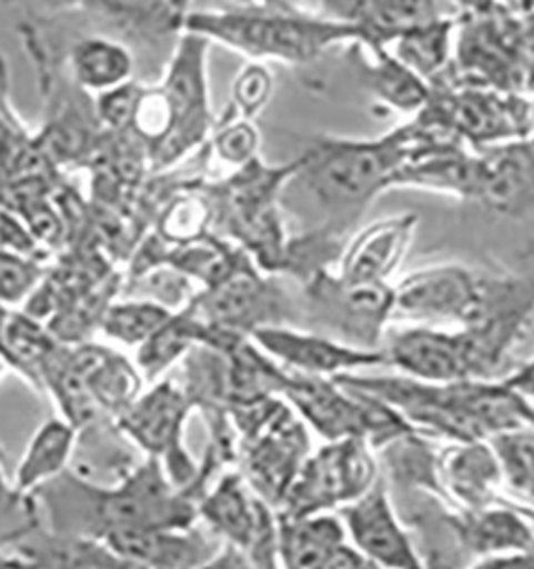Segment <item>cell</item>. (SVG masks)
Listing matches in <instances>:
<instances>
[{
	"label": "cell",
	"instance_id": "6da1fadb",
	"mask_svg": "<svg viewBox=\"0 0 534 569\" xmlns=\"http://www.w3.org/2000/svg\"><path fill=\"white\" fill-rule=\"evenodd\" d=\"M411 120L381 138H316L302 152V166L289 180L302 187L314 210L321 212V229L334 238L357 226L370 203L392 189L395 171L411 148Z\"/></svg>",
	"mask_w": 534,
	"mask_h": 569
},
{
	"label": "cell",
	"instance_id": "7a4b0ae2",
	"mask_svg": "<svg viewBox=\"0 0 534 569\" xmlns=\"http://www.w3.org/2000/svg\"><path fill=\"white\" fill-rule=\"evenodd\" d=\"M54 485L80 499L85 513L69 536L101 538L113 529H191L195 503L169 480L159 458L148 456L115 486H94L80 476L62 473Z\"/></svg>",
	"mask_w": 534,
	"mask_h": 569
},
{
	"label": "cell",
	"instance_id": "3957f363",
	"mask_svg": "<svg viewBox=\"0 0 534 569\" xmlns=\"http://www.w3.org/2000/svg\"><path fill=\"white\" fill-rule=\"evenodd\" d=\"M189 27L246 57L286 64H310L334 46L362 41L357 30L309 13L304 7L276 9L261 4L225 13H199L189 20Z\"/></svg>",
	"mask_w": 534,
	"mask_h": 569
},
{
	"label": "cell",
	"instance_id": "277c9868",
	"mask_svg": "<svg viewBox=\"0 0 534 569\" xmlns=\"http://www.w3.org/2000/svg\"><path fill=\"white\" fill-rule=\"evenodd\" d=\"M427 88V101L413 118L475 150L522 140L534 131V101L522 92L471 84L457 78L453 64Z\"/></svg>",
	"mask_w": 534,
	"mask_h": 569
},
{
	"label": "cell",
	"instance_id": "5b68a950",
	"mask_svg": "<svg viewBox=\"0 0 534 569\" xmlns=\"http://www.w3.org/2000/svg\"><path fill=\"white\" fill-rule=\"evenodd\" d=\"M528 32L524 13L501 0L455 16L453 71L471 84L524 94Z\"/></svg>",
	"mask_w": 534,
	"mask_h": 569
},
{
	"label": "cell",
	"instance_id": "8992f818",
	"mask_svg": "<svg viewBox=\"0 0 534 569\" xmlns=\"http://www.w3.org/2000/svg\"><path fill=\"white\" fill-rule=\"evenodd\" d=\"M300 166L302 154L282 166L254 157L226 184V226L265 272H286L291 236L282 219V193Z\"/></svg>",
	"mask_w": 534,
	"mask_h": 569
},
{
	"label": "cell",
	"instance_id": "52a82bcc",
	"mask_svg": "<svg viewBox=\"0 0 534 569\" xmlns=\"http://www.w3.org/2000/svg\"><path fill=\"white\" fill-rule=\"evenodd\" d=\"M501 289L503 279L481 277L464 266H430L395 284L394 317L475 326L496 311Z\"/></svg>",
	"mask_w": 534,
	"mask_h": 569
},
{
	"label": "cell",
	"instance_id": "ba28073f",
	"mask_svg": "<svg viewBox=\"0 0 534 569\" xmlns=\"http://www.w3.org/2000/svg\"><path fill=\"white\" fill-rule=\"evenodd\" d=\"M191 397L171 381H159L152 390L140 395L135 402L115 420L118 428L152 458H159L169 480L180 490L198 476V467L184 450V422L193 407Z\"/></svg>",
	"mask_w": 534,
	"mask_h": 569
},
{
	"label": "cell",
	"instance_id": "9c48e42d",
	"mask_svg": "<svg viewBox=\"0 0 534 569\" xmlns=\"http://www.w3.org/2000/svg\"><path fill=\"white\" fill-rule=\"evenodd\" d=\"M413 138L392 189H423L457 200L477 198V150L447 133L411 120Z\"/></svg>",
	"mask_w": 534,
	"mask_h": 569
},
{
	"label": "cell",
	"instance_id": "30bf717a",
	"mask_svg": "<svg viewBox=\"0 0 534 569\" xmlns=\"http://www.w3.org/2000/svg\"><path fill=\"white\" fill-rule=\"evenodd\" d=\"M195 307L203 311V323L238 335L282 326L291 309L281 287L263 279L244 253L223 279L210 284Z\"/></svg>",
	"mask_w": 534,
	"mask_h": 569
},
{
	"label": "cell",
	"instance_id": "8fae6325",
	"mask_svg": "<svg viewBox=\"0 0 534 569\" xmlns=\"http://www.w3.org/2000/svg\"><path fill=\"white\" fill-rule=\"evenodd\" d=\"M370 486L372 460L362 441L357 437L340 439L306 460L302 476L286 492L289 512L291 518L312 516L340 501H355Z\"/></svg>",
	"mask_w": 534,
	"mask_h": 569
},
{
	"label": "cell",
	"instance_id": "7c38bea8",
	"mask_svg": "<svg viewBox=\"0 0 534 569\" xmlns=\"http://www.w3.org/2000/svg\"><path fill=\"white\" fill-rule=\"evenodd\" d=\"M310 305L340 335L370 345L381 326L394 317V287L387 283H346L328 268L306 281Z\"/></svg>",
	"mask_w": 534,
	"mask_h": 569
},
{
	"label": "cell",
	"instance_id": "4fadbf2b",
	"mask_svg": "<svg viewBox=\"0 0 534 569\" xmlns=\"http://www.w3.org/2000/svg\"><path fill=\"white\" fill-rule=\"evenodd\" d=\"M477 159L475 203L503 217L534 210V131L522 140L478 148Z\"/></svg>",
	"mask_w": 534,
	"mask_h": 569
},
{
	"label": "cell",
	"instance_id": "5bb4252c",
	"mask_svg": "<svg viewBox=\"0 0 534 569\" xmlns=\"http://www.w3.org/2000/svg\"><path fill=\"white\" fill-rule=\"evenodd\" d=\"M328 20L357 30L362 43L387 48L409 30L443 18L439 0H304Z\"/></svg>",
	"mask_w": 534,
	"mask_h": 569
},
{
	"label": "cell",
	"instance_id": "9a60e30c",
	"mask_svg": "<svg viewBox=\"0 0 534 569\" xmlns=\"http://www.w3.org/2000/svg\"><path fill=\"white\" fill-rule=\"evenodd\" d=\"M420 217L404 212L360 229L337 257V277L346 283H387L406 256Z\"/></svg>",
	"mask_w": 534,
	"mask_h": 569
},
{
	"label": "cell",
	"instance_id": "2e32d148",
	"mask_svg": "<svg viewBox=\"0 0 534 569\" xmlns=\"http://www.w3.org/2000/svg\"><path fill=\"white\" fill-rule=\"evenodd\" d=\"M344 525L357 550L379 568L423 569L411 541L395 520L387 492L381 482L342 510Z\"/></svg>",
	"mask_w": 534,
	"mask_h": 569
},
{
	"label": "cell",
	"instance_id": "e0dca14e",
	"mask_svg": "<svg viewBox=\"0 0 534 569\" xmlns=\"http://www.w3.org/2000/svg\"><path fill=\"white\" fill-rule=\"evenodd\" d=\"M253 339L274 360L284 362L286 367L300 370L302 375H310V377L336 375L337 370L376 365L387 360L385 353L340 345L319 335H310V332L306 335V332L289 330L282 326L259 328L254 330Z\"/></svg>",
	"mask_w": 534,
	"mask_h": 569
},
{
	"label": "cell",
	"instance_id": "ac0fdd59",
	"mask_svg": "<svg viewBox=\"0 0 534 569\" xmlns=\"http://www.w3.org/2000/svg\"><path fill=\"white\" fill-rule=\"evenodd\" d=\"M145 569H193L210 561L219 546L191 529H113L97 538Z\"/></svg>",
	"mask_w": 534,
	"mask_h": 569
},
{
	"label": "cell",
	"instance_id": "d6986e66",
	"mask_svg": "<svg viewBox=\"0 0 534 569\" xmlns=\"http://www.w3.org/2000/svg\"><path fill=\"white\" fill-rule=\"evenodd\" d=\"M203 57H205L203 39L201 37L187 39L169 78L168 101L171 108V129H169L168 150L173 154L199 142L210 122Z\"/></svg>",
	"mask_w": 534,
	"mask_h": 569
},
{
	"label": "cell",
	"instance_id": "ffe728a7",
	"mask_svg": "<svg viewBox=\"0 0 534 569\" xmlns=\"http://www.w3.org/2000/svg\"><path fill=\"white\" fill-rule=\"evenodd\" d=\"M346 60L360 84L367 88L381 103L400 114H417L427 101L430 88L417 73L404 67L383 46H366L362 41L346 43Z\"/></svg>",
	"mask_w": 534,
	"mask_h": 569
},
{
	"label": "cell",
	"instance_id": "44dd1931",
	"mask_svg": "<svg viewBox=\"0 0 534 569\" xmlns=\"http://www.w3.org/2000/svg\"><path fill=\"white\" fill-rule=\"evenodd\" d=\"M67 353L105 416L118 418L140 397L143 377L124 356L99 345H82Z\"/></svg>",
	"mask_w": 534,
	"mask_h": 569
},
{
	"label": "cell",
	"instance_id": "7402d4cb",
	"mask_svg": "<svg viewBox=\"0 0 534 569\" xmlns=\"http://www.w3.org/2000/svg\"><path fill=\"white\" fill-rule=\"evenodd\" d=\"M20 555L39 561L46 569H145L113 552L105 541L84 536H67L32 527L13 543Z\"/></svg>",
	"mask_w": 534,
	"mask_h": 569
},
{
	"label": "cell",
	"instance_id": "603a6c76",
	"mask_svg": "<svg viewBox=\"0 0 534 569\" xmlns=\"http://www.w3.org/2000/svg\"><path fill=\"white\" fill-rule=\"evenodd\" d=\"M78 428L64 418H50L32 435L29 448L22 456L13 486L22 495H34L41 486L50 485L67 471L75 450Z\"/></svg>",
	"mask_w": 534,
	"mask_h": 569
},
{
	"label": "cell",
	"instance_id": "cb8c5ba5",
	"mask_svg": "<svg viewBox=\"0 0 534 569\" xmlns=\"http://www.w3.org/2000/svg\"><path fill=\"white\" fill-rule=\"evenodd\" d=\"M198 513L210 522V527L219 536H225L235 548L246 550L259 540V508L246 495L240 476H225L208 497H203Z\"/></svg>",
	"mask_w": 534,
	"mask_h": 569
},
{
	"label": "cell",
	"instance_id": "d4e9b609",
	"mask_svg": "<svg viewBox=\"0 0 534 569\" xmlns=\"http://www.w3.org/2000/svg\"><path fill=\"white\" fill-rule=\"evenodd\" d=\"M455 18H439L425 27L409 30L397 37L387 48L404 67L430 82L441 76L453 58Z\"/></svg>",
	"mask_w": 534,
	"mask_h": 569
},
{
	"label": "cell",
	"instance_id": "484cf974",
	"mask_svg": "<svg viewBox=\"0 0 534 569\" xmlns=\"http://www.w3.org/2000/svg\"><path fill=\"white\" fill-rule=\"evenodd\" d=\"M344 527L328 516L291 518L282 529V557L289 569H321L330 552L344 541Z\"/></svg>",
	"mask_w": 534,
	"mask_h": 569
},
{
	"label": "cell",
	"instance_id": "4316f807",
	"mask_svg": "<svg viewBox=\"0 0 534 569\" xmlns=\"http://www.w3.org/2000/svg\"><path fill=\"white\" fill-rule=\"evenodd\" d=\"M208 326L199 321L195 315L169 317L168 323L161 326L148 341L140 347L138 369L143 379H157L193 345L205 341Z\"/></svg>",
	"mask_w": 534,
	"mask_h": 569
},
{
	"label": "cell",
	"instance_id": "83f0119b",
	"mask_svg": "<svg viewBox=\"0 0 534 569\" xmlns=\"http://www.w3.org/2000/svg\"><path fill=\"white\" fill-rule=\"evenodd\" d=\"M447 482L451 488L475 508H483L490 499L492 486L501 478V465L494 450L481 446L478 441H468L466 448L451 455L445 462Z\"/></svg>",
	"mask_w": 534,
	"mask_h": 569
},
{
	"label": "cell",
	"instance_id": "f1b7e54d",
	"mask_svg": "<svg viewBox=\"0 0 534 569\" xmlns=\"http://www.w3.org/2000/svg\"><path fill=\"white\" fill-rule=\"evenodd\" d=\"M464 540L477 555L522 552L533 548L531 527L515 513L505 510H478L462 527Z\"/></svg>",
	"mask_w": 534,
	"mask_h": 569
},
{
	"label": "cell",
	"instance_id": "f546056e",
	"mask_svg": "<svg viewBox=\"0 0 534 569\" xmlns=\"http://www.w3.org/2000/svg\"><path fill=\"white\" fill-rule=\"evenodd\" d=\"M168 309L159 305H120L103 317V332L122 345H143L169 321Z\"/></svg>",
	"mask_w": 534,
	"mask_h": 569
},
{
	"label": "cell",
	"instance_id": "4dcf8cb0",
	"mask_svg": "<svg viewBox=\"0 0 534 569\" xmlns=\"http://www.w3.org/2000/svg\"><path fill=\"white\" fill-rule=\"evenodd\" d=\"M37 518L34 495H22L7 480L0 465V543H16L32 527L41 525Z\"/></svg>",
	"mask_w": 534,
	"mask_h": 569
},
{
	"label": "cell",
	"instance_id": "1f68e13d",
	"mask_svg": "<svg viewBox=\"0 0 534 569\" xmlns=\"http://www.w3.org/2000/svg\"><path fill=\"white\" fill-rule=\"evenodd\" d=\"M78 67L88 84L105 86L120 80L127 73L129 62L115 48L103 43H90L84 50H80Z\"/></svg>",
	"mask_w": 534,
	"mask_h": 569
},
{
	"label": "cell",
	"instance_id": "d6a6232c",
	"mask_svg": "<svg viewBox=\"0 0 534 569\" xmlns=\"http://www.w3.org/2000/svg\"><path fill=\"white\" fill-rule=\"evenodd\" d=\"M272 73L263 64H249L235 80L233 86V101L238 112L251 120L254 114H259L272 94Z\"/></svg>",
	"mask_w": 534,
	"mask_h": 569
},
{
	"label": "cell",
	"instance_id": "836d02e7",
	"mask_svg": "<svg viewBox=\"0 0 534 569\" xmlns=\"http://www.w3.org/2000/svg\"><path fill=\"white\" fill-rule=\"evenodd\" d=\"M219 150L225 161L235 163L240 168L253 161L259 150V131L254 129L253 122L246 118H238L229 122L219 133Z\"/></svg>",
	"mask_w": 534,
	"mask_h": 569
},
{
	"label": "cell",
	"instance_id": "e575fe53",
	"mask_svg": "<svg viewBox=\"0 0 534 569\" xmlns=\"http://www.w3.org/2000/svg\"><path fill=\"white\" fill-rule=\"evenodd\" d=\"M321 569H381L374 561H370L366 555H362L355 548L344 546V541L336 546L330 557L323 561Z\"/></svg>",
	"mask_w": 534,
	"mask_h": 569
},
{
	"label": "cell",
	"instance_id": "d590c367",
	"mask_svg": "<svg viewBox=\"0 0 534 569\" xmlns=\"http://www.w3.org/2000/svg\"><path fill=\"white\" fill-rule=\"evenodd\" d=\"M0 569H46L39 561L30 559L27 555H7V552H0Z\"/></svg>",
	"mask_w": 534,
	"mask_h": 569
},
{
	"label": "cell",
	"instance_id": "8d00e7d4",
	"mask_svg": "<svg viewBox=\"0 0 534 569\" xmlns=\"http://www.w3.org/2000/svg\"><path fill=\"white\" fill-rule=\"evenodd\" d=\"M524 94L534 101V46L528 50L526 71H524Z\"/></svg>",
	"mask_w": 534,
	"mask_h": 569
},
{
	"label": "cell",
	"instance_id": "74e56055",
	"mask_svg": "<svg viewBox=\"0 0 534 569\" xmlns=\"http://www.w3.org/2000/svg\"><path fill=\"white\" fill-rule=\"evenodd\" d=\"M501 2H505V4L511 7V9H515L517 13H526V11H531L534 4V0H501Z\"/></svg>",
	"mask_w": 534,
	"mask_h": 569
},
{
	"label": "cell",
	"instance_id": "f35d334b",
	"mask_svg": "<svg viewBox=\"0 0 534 569\" xmlns=\"http://www.w3.org/2000/svg\"><path fill=\"white\" fill-rule=\"evenodd\" d=\"M284 2H289L291 7H302V2H304V0H284Z\"/></svg>",
	"mask_w": 534,
	"mask_h": 569
},
{
	"label": "cell",
	"instance_id": "ab89813d",
	"mask_svg": "<svg viewBox=\"0 0 534 569\" xmlns=\"http://www.w3.org/2000/svg\"><path fill=\"white\" fill-rule=\"evenodd\" d=\"M528 259H531V266L534 268V247L531 249V251H528ZM531 279L534 281V277H531Z\"/></svg>",
	"mask_w": 534,
	"mask_h": 569
},
{
	"label": "cell",
	"instance_id": "60d3db41",
	"mask_svg": "<svg viewBox=\"0 0 534 569\" xmlns=\"http://www.w3.org/2000/svg\"><path fill=\"white\" fill-rule=\"evenodd\" d=\"M0 375H2V360H0Z\"/></svg>",
	"mask_w": 534,
	"mask_h": 569
}]
</instances>
